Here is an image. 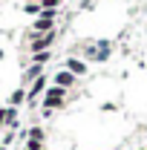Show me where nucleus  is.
Listing matches in <instances>:
<instances>
[{"mask_svg": "<svg viewBox=\"0 0 147 150\" xmlns=\"http://www.w3.org/2000/svg\"><path fill=\"white\" fill-rule=\"evenodd\" d=\"M64 87H46V93H43V112H52V110H58V107H64Z\"/></svg>", "mask_w": 147, "mask_h": 150, "instance_id": "1", "label": "nucleus"}, {"mask_svg": "<svg viewBox=\"0 0 147 150\" xmlns=\"http://www.w3.org/2000/svg\"><path fill=\"white\" fill-rule=\"evenodd\" d=\"M52 40H55V32H43L40 38H35V40H32V46H29V49H32V52H46Z\"/></svg>", "mask_w": 147, "mask_h": 150, "instance_id": "2", "label": "nucleus"}, {"mask_svg": "<svg viewBox=\"0 0 147 150\" xmlns=\"http://www.w3.org/2000/svg\"><path fill=\"white\" fill-rule=\"evenodd\" d=\"M43 93H46V78L40 75V78H35V81H32V87L26 90V101H35L37 95H43Z\"/></svg>", "mask_w": 147, "mask_h": 150, "instance_id": "3", "label": "nucleus"}, {"mask_svg": "<svg viewBox=\"0 0 147 150\" xmlns=\"http://www.w3.org/2000/svg\"><path fill=\"white\" fill-rule=\"evenodd\" d=\"M75 84V75L69 72V69H61V72L55 75V87H64V90H69Z\"/></svg>", "mask_w": 147, "mask_h": 150, "instance_id": "4", "label": "nucleus"}, {"mask_svg": "<svg viewBox=\"0 0 147 150\" xmlns=\"http://www.w3.org/2000/svg\"><path fill=\"white\" fill-rule=\"evenodd\" d=\"M66 69H69L72 75H84V72H87V64H81V61L69 58V61H66Z\"/></svg>", "mask_w": 147, "mask_h": 150, "instance_id": "5", "label": "nucleus"}, {"mask_svg": "<svg viewBox=\"0 0 147 150\" xmlns=\"http://www.w3.org/2000/svg\"><path fill=\"white\" fill-rule=\"evenodd\" d=\"M23 101H26V90H15L9 95V107H20Z\"/></svg>", "mask_w": 147, "mask_h": 150, "instance_id": "6", "label": "nucleus"}, {"mask_svg": "<svg viewBox=\"0 0 147 150\" xmlns=\"http://www.w3.org/2000/svg\"><path fill=\"white\" fill-rule=\"evenodd\" d=\"M26 136H29V142H43V130H40V127H29Z\"/></svg>", "mask_w": 147, "mask_h": 150, "instance_id": "7", "label": "nucleus"}, {"mask_svg": "<svg viewBox=\"0 0 147 150\" xmlns=\"http://www.w3.org/2000/svg\"><path fill=\"white\" fill-rule=\"evenodd\" d=\"M32 61H35V64H46V61H49V52H35Z\"/></svg>", "mask_w": 147, "mask_h": 150, "instance_id": "8", "label": "nucleus"}, {"mask_svg": "<svg viewBox=\"0 0 147 150\" xmlns=\"http://www.w3.org/2000/svg\"><path fill=\"white\" fill-rule=\"evenodd\" d=\"M61 0H40V9H55Z\"/></svg>", "mask_w": 147, "mask_h": 150, "instance_id": "9", "label": "nucleus"}, {"mask_svg": "<svg viewBox=\"0 0 147 150\" xmlns=\"http://www.w3.org/2000/svg\"><path fill=\"white\" fill-rule=\"evenodd\" d=\"M26 12H29V15H40V12H43V9H40V6H37V3H29V6H26Z\"/></svg>", "mask_w": 147, "mask_h": 150, "instance_id": "10", "label": "nucleus"}, {"mask_svg": "<svg viewBox=\"0 0 147 150\" xmlns=\"http://www.w3.org/2000/svg\"><path fill=\"white\" fill-rule=\"evenodd\" d=\"M26 147L29 150H43V142H26Z\"/></svg>", "mask_w": 147, "mask_h": 150, "instance_id": "11", "label": "nucleus"}, {"mask_svg": "<svg viewBox=\"0 0 147 150\" xmlns=\"http://www.w3.org/2000/svg\"><path fill=\"white\" fill-rule=\"evenodd\" d=\"M0 150H9V147H3V144H0Z\"/></svg>", "mask_w": 147, "mask_h": 150, "instance_id": "12", "label": "nucleus"}, {"mask_svg": "<svg viewBox=\"0 0 147 150\" xmlns=\"http://www.w3.org/2000/svg\"><path fill=\"white\" fill-rule=\"evenodd\" d=\"M23 150H29V147H23Z\"/></svg>", "mask_w": 147, "mask_h": 150, "instance_id": "13", "label": "nucleus"}, {"mask_svg": "<svg viewBox=\"0 0 147 150\" xmlns=\"http://www.w3.org/2000/svg\"><path fill=\"white\" fill-rule=\"evenodd\" d=\"M141 150H147V147H141Z\"/></svg>", "mask_w": 147, "mask_h": 150, "instance_id": "14", "label": "nucleus"}]
</instances>
